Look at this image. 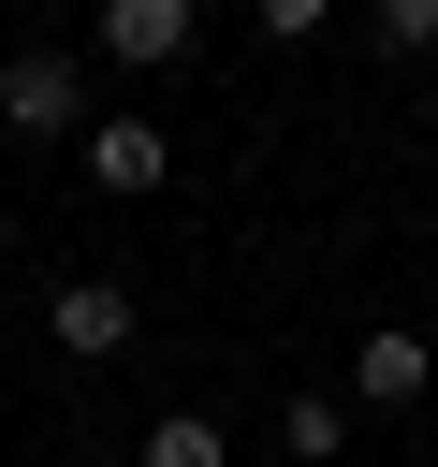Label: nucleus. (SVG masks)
<instances>
[{
	"instance_id": "obj_5",
	"label": "nucleus",
	"mask_w": 438,
	"mask_h": 467,
	"mask_svg": "<svg viewBox=\"0 0 438 467\" xmlns=\"http://www.w3.org/2000/svg\"><path fill=\"white\" fill-rule=\"evenodd\" d=\"M423 379H438V350H423V336H409V321H380V336H365V350H350V394H365V409H409V394H423Z\"/></svg>"
},
{
	"instance_id": "obj_1",
	"label": "nucleus",
	"mask_w": 438,
	"mask_h": 467,
	"mask_svg": "<svg viewBox=\"0 0 438 467\" xmlns=\"http://www.w3.org/2000/svg\"><path fill=\"white\" fill-rule=\"evenodd\" d=\"M0 131H15V146H58V131H88V73H73L58 44H15V58H0Z\"/></svg>"
},
{
	"instance_id": "obj_3",
	"label": "nucleus",
	"mask_w": 438,
	"mask_h": 467,
	"mask_svg": "<svg viewBox=\"0 0 438 467\" xmlns=\"http://www.w3.org/2000/svg\"><path fill=\"white\" fill-rule=\"evenodd\" d=\"M88 175H102L117 204H146V190L175 175V146H161V117H88Z\"/></svg>"
},
{
	"instance_id": "obj_7",
	"label": "nucleus",
	"mask_w": 438,
	"mask_h": 467,
	"mask_svg": "<svg viewBox=\"0 0 438 467\" xmlns=\"http://www.w3.org/2000/svg\"><path fill=\"white\" fill-rule=\"evenodd\" d=\"M131 467H234V438L204 423V409H175V423H146V452Z\"/></svg>"
},
{
	"instance_id": "obj_9",
	"label": "nucleus",
	"mask_w": 438,
	"mask_h": 467,
	"mask_svg": "<svg viewBox=\"0 0 438 467\" xmlns=\"http://www.w3.org/2000/svg\"><path fill=\"white\" fill-rule=\"evenodd\" d=\"M248 15H263V29H277V44H307V29H321V15H336V0H248Z\"/></svg>"
},
{
	"instance_id": "obj_2",
	"label": "nucleus",
	"mask_w": 438,
	"mask_h": 467,
	"mask_svg": "<svg viewBox=\"0 0 438 467\" xmlns=\"http://www.w3.org/2000/svg\"><path fill=\"white\" fill-rule=\"evenodd\" d=\"M88 44H102L117 73H175V58H190V0H102Z\"/></svg>"
},
{
	"instance_id": "obj_6",
	"label": "nucleus",
	"mask_w": 438,
	"mask_h": 467,
	"mask_svg": "<svg viewBox=\"0 0 438 467\" xmlns=\"http://www.w3.org/2000/svg\"><path fill=\"white\" fill-rule=\"evenodd\" d=\"M277 452H292V467H336V452H350V409H336V394H292V409H277Z\"/></svg>"
},
{
	"instance_id": "obj_4",
	"label": "nucleus",
	"mask_w": 438,
	"mask_h": 467,
	"mask_svg": "<svg viewBox=\"0 0 438 467\" xmlns=\"http://www.w3.org/2000/svg\"><path fill=\"white\" fill-rule=\"evenodd\" d=\"M44 336H58V350H88V365H102V350H131V292H117V277H58Z\"/></svg>"
},
{
	"instance_id": "obj_8",
	"label": "nucleus",
	"mask_w": 438,
	"mask_h": 467,
	"mask_svg": "<svg viewBox=\"0 0 438 467\" xmlns=\"http://www.w3.org/2000/svg\"><path fill=\"white\" fill-rule=\"evenodd\" d=\"M365 29H380L394 58H423V44H438V0H365Z\"/></svg>"
}]
</instances>
